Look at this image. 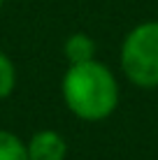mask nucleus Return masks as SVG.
Masks as SVG:
<instances>
[{
  "instance_id": "1",
  "label": "nucleus",
  "mask_w": 158,
  "mask_h": 160,
  "mask_svg": "<svg viewBox=\"0 0 158 160\" xmlns=\"http://www.w3.org/2000/svg\"><path fill=\"white\" fill-rule=\"evenodd\" d=\"M61 98L68 112L84 123L107 121L119 109L121 86L116 72L102 60L68 65L61 79Z\"/></svg>"
},
{
  "instance_id": "2",
  "label": "nucleus",
  "mask_w": 158,
  "mask_h": 160,
  "mask_svg": "<svg viewBox=\"0 0 158 160\" xmlns=\"http://www.w3.org/2000/svg\"><path fill=\"white\" fill-rule=\"evenodd\" d=\"M119 68L135 88H158V19L142 21L126 32L119 49Z\"/></svg>"
},
{
  "instance_id": "3",
  "label": "nucleus",
  "mask_w": 158,
  "mask_h": 160,
  "mask_svg": "<svg viewBox=\"0 0 158 160\" xmlns=\"http://www.w3.org/2000/svg\"><path fill=\"white\" fill-rule=\"evenodd\" d=\"M28 160H65L68 158V139L54 128L35 130L26 139Z\"/></svg>"
},
{
  "instance_id": "4",
  "label": "nucleus",
  "mask_w": 158,
  "mask_h": 160,
  "mask_svg": "<svg viewBox=\"0 0 158 160\" xmlns=\"http://www.w3.org/2000/svg\"><path fill=\"white\" fill-rule=\"evenodd\" d=\"M63 56L68 60V65H79V63H89V60L98 58V42L95 37H91L89 32L77 30L70 32L63 42Z\"/></svg>"
},
{
  "instance_id": "5",
  "label": "nucleus",
  "mask_w": 158,
  "mask_h": 160,
  "mask_svg": "<svg viewBox=\"0 0 158 160\" xmlns=\"http://www.w3.org/2000/svg\"><path fill=\"white\" fill-rule=\"evenodd\" d=\"M0 160H28V148H26L23 137L0 128Z\"/></svg>"
},
{
  "instance_id": "6",
  "label": "nucleus",
  "mask_w": 158,
  "mask_h": 160,
  "mask_svg": "<svg viewBox=\"0 0 158 160\" xmlns=\"http://www.w3.org/2000/svg\"><path fill=\"white\" fill-rule=\"evenodd\" d=\"M16 84H19L16 65H14V60L0 49V102L7 100V98L16 91Z\"/></svg>"
},
{
  "instance_id": "7",
  "label": "nucleus",
  "mask_w": 158,
  "mask_h": 160,
  "mask_svg": "<svg viewBox=\"0 0 158 160\" xmlns=\"http://www.w3.org/2000/svg\"><path fill=\"white\" fill-rule=\"evenodd\" d=\"M5 7V0H0V9H3Z\"/></svg>"
}]
</instances>
